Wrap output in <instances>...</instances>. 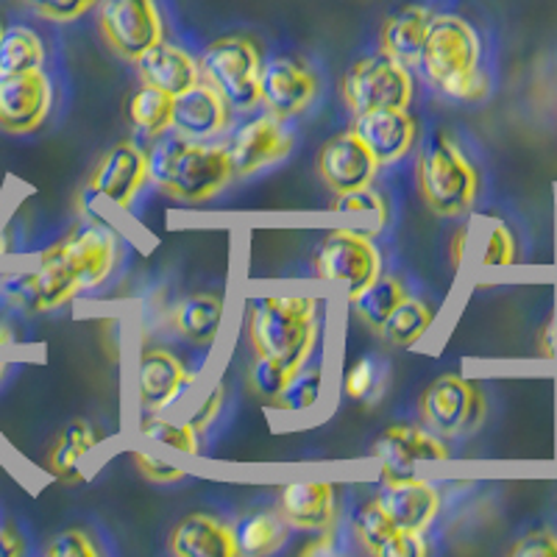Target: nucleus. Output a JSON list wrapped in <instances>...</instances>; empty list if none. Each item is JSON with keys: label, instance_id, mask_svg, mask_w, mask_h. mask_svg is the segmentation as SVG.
I'll return each instance as SVG.
<instances>
[{"label": "nucleus", "instance_id": "49530a36", "mask_svg": "<svg viewBox=\"0 0 557 557\" xmlns=\"http://www.w3.org/2000/svg\"><path fill=\"white\" fill-rule=\"evenodd\" d=\"M466 240H469V226H460L455 232V240H451V262L460 265L462 257H466Z\"/></svg>", "mask_w": 557, "mask_h": 557}, {"label": "nucleus", "instance_id": "72a5a7b5", "mask_svg": "<svg viewBox=\"0 0 557 557\" xmlns=\"http://www.w3.org/2000/svg\"><path fill=\"white\" fill-rule=\"evenodd\" d=\"M321 391H323V366L321 362L310 360L290 376L285 393L276 399V407H282V410L287 412H307L318 405Z\"/></svg>", "mask_w": 557, "mask_h": 557}, {"label": "nucleus", "instance_id": "f03ea898", "mask_svg": "<svg viewBox=\"0 0 557 557\" xmlns=\"http://www.w3.org/2000/svg\"><path fill=\"white\" fill-rule=\"evenodd\" d=\"M485 45L474 23L460 14H435L418 53V73L435 92L462 103L485 101L491 76L482 67Z\"/></svg>", "mask_w": 557, "mask_h": 557}, {"label": "nucleus", "instance_id": "a18cd8bd", "mask_svg": "<svg viewBox=\"0 0 557 557\" xmlns=\"http://www.w3.org/2000/svg\"><path fill=\"white\" fill-rule=\"evenodd\" d=\"M335 552V532L323 530L318 532L315 541H310L307 546H301V557H312V555H330Z\"/></svg>", "mask_w": 557, "mask_h": 557}, {"label": "nucleus", "instance_id": "20e7f679", "mask_svg": "<svg viewBox=\"0 0 557 557\" xmlns=\"http://www.w3.org/2000/svg\"><path fill=\"white\" fill-rule=\"evenodd\" d=\"M416 178L424 203L441 218L469 215L482 190L476 165L444 128H435L421 139Z\"/></svg>", "mask_w": 557, "mask_h": 557}, {"label": "nucleus", "instance_id": "c03bdc74", "mask_svg": "<svg viewBox=\"0 0 557 557\" xmlns=\"http://www.w3.org/2000/svg\"><path fill=\"white\" fill-rule=\"evenodd\" d=\"M26 555V541L12 521H0V557Z\"/></svg>", "mask_w": 557, "mask_h": 557}, {"label": "nucleus", "instance_id": "423d86ee", "mask_svg": "<svg viewBox=\"0 0 557 557\" xmlns=\"http://www.w3.org/2000/svg\"><path fill=\"white\" fill-rule=\"evenodd\" d=\"M341 92L348 112L357 117L376 109H410L416 98V82L405 62L380 51L374 57L357 59L346 70Z\"/></svg>", "mask_w": 557, "mask_h": 557}, {"label": "nucleus", "instance_id": "473e14b6", "mask_svg": "<svg viewBox=\"0 0 557 557\" xmlns=\"http://www.w3.org/2000/svg\"><path fill=\"white\" fill-rule=\"evenodd\" d=\"M139 435L148 437V441H157V444L168 446L178 455L193 457L201 451V446H198L201 435L187 421H176V418H168L162 412H146L139 418Z\"/></svg>", "mask_w": 557, "mask_h": 557}, {"label": "nucleus", "instance_id": "ea45409f", "mask_svg": "<svg viewBox=\"0 0 557 557\" xmlns=\"http://www.w3.org/2000/svg\"><path fill=\"white\" fill-rule=\"evenodd\" d=\"M376 385V362L371 357H360L357 362L348 366V371L343 374V393L348 399L362 401L368 399V393L374 391Z\"/></svg>", "mask_w": 557, "mask_h": 557}, {"label": "nucleus", "instance_id": "c756f323", "mask_svg": "<svg viewBox=\"0 0 557 557\" xmlns=\"http://www.w3.org/2000/svg\"><path fill=\"white\" fill-rule=\"evenodd\" d=\"M45 39L32 26H3L0 34V76L45 67Z\"/></svg>", "mask_w": 557, "mask_h": 557}, {"label": "nucleus", "instance_id": "b1692460", "mask_svg": "<svg viewBox=\"0 0 557 557\" xmlns=\"http://www.w3.org/2000/svg\"><path fill=\"white\" fill-rule=\"evenodd\" d=\"M171 552L176 557H235V527L209 513L184 516L171 532Z\"/></svg>", "mask_w": 557, "mask_h": 557}, {"label": "nucleus", "instance_id": "ddd939ff", "mask_svg": "<svg viewBox=\"0 0 557 557\" xmlns=\"http://www.w3.org/2000/svg\"><path fill=\"white\" fill-rule=\"evenodd\" d=\"M371 457L380 460L382 485L385 482L405 480L412 476L416 462H437L449 460L451 451L446 446V437L435 435L426 426L416 424H393L380 435V441L371 449Z\"/></svg>", "mask_w": 557, "mask_h": 557}, {"label": "nucleus", "instance_id": "37998d69", "mask_svg": "<svg viewBox=\"0 0 557 557\" xmlns=\"http://www.w3.org/2000/svg\"><path fill=\"white\" fill-rule=\"evenodd\" d=\"M134 462H137L139 474L148 476L151 482H159V485H171V482H178L187 476V471L173 466L168 460H159V457L146 455V451H134Z\"/></svg>", "mask_w": 557, "mask_h": 557}, {"label": "nucleus", "instance_id": "dca6fc26", "mask_svg": "<svg viewBox=\"0 0 557 557\" xmlns=\"http://www.w3.org/2000/svg\"><path fill=\"white\" fill-rule=\"evenodd\" d=\"M318 98V78L305 62L276 57L262 64L260 103L278 121L305 114Z\"/></svg>", "mask_w": 557, "mask_h": 557}, {"label": "nucleus", "instance_id": "f704fd0d", "mask_svg": "<svg viewBox=\"0 0 557 557\" xmlns=\"http://www.w3.org/2000/svg\"><path fill=\"white\" fill-rule=\"evenodd\" d=\"M332 212H337V215L368 218V221H374L376 232H382L385 223L391 221V207H387L385 196H380V193L374 190V184L360 187V190L335 196V201H332Z\"/></svg>", "mask_w": 557, "mask_h": 557}, {"label": "nucleus", "instance_id": "9b49d317", "mask_svg": "<svg viewBox=\"0 0 557 557\" xmlns=\"http://www.w3.org/2000/svg\"><path fill=\"white\" fill-rule=\"evenodd\" d=\"M53 101V82L42 67L0 76V128L14 137L39 132L51 117Z\"/></svg>", "mask_w": 557, "mask_h": 557}, {"label": "nucleus", "instance_id": "4468645a", "mask_svg": "<svg viewBox=\"0 0 557 557\" xmlns=\"http://www.w3.org/2000/svg\"><path fill=\"white\" fill-rule=\"evenodd\" d=\"M228 159L235 178L253 176L268 165H276L282 159L290 157L293 134L287 132L285 121H278L273 114H260L243 123L232 139L226 143Z\"/></svg>", "mask_w": 557, "mask_h": 557}, {"label": "nucleus", "instance_id": "6ab92c4d", "mask_svg": "<svg viewBox=\"0 0 557 557\" xmlns=\"http://www.w3.org/2000/svg\"><path fill=\"white\" fill-rule=\"evenodd\" d=\"M355 134L362 146L382 165H399L416 148L418 126L412 121L410 109H376V112L357 114Z\"/></svg>", "mask_w": 557, "mask_h": 557}, {"label": "nucleus", "instance_id": "2eb2a0df", "mask_svg": "<svg viewBox=\"0 0 557 557\" xmlns=\"http://www.w3.org/2000/svg\"><path fill=\"white\" fill-rule=\"evenodd\" d=\"M196 374L173 351L148 346L137 357V401L143 412H168L193 387Z\"/></svg>", "mask_w": 557, "mask_h": 557}, {"label": "nucleus", "instance_id": "6e6552de", "mask_svg": "<svg viewBox=\"0 0 557 557\" xmlns=\"http://www.w3.org/2000/svg\"><path fill=\"white\" fill-rule=\"evenodd\" d=\"M418 407H421L426 430L441 437L471 435V432L480 430L487 412L485 393L480 391V385L457 374L437 376L421 393Z\"/></svg>", "mask_w": 557, "mask_h": 557}, {"label": "nucleus", "instance_id": "3c124183", "mask_svg": "<svg viewBox=\"0 0 557 557\" xmlns=\"http://www.w3.org/2000/svg\"><path fill=\"white\" fill-rule=\"evenodd\" d=\"M0 34H3V23H0Z\"/></svg>", "mask_w": 557, "mask_h": 557}, {"label": "nucleus", "instance_id": "5701e85b", "mask_svg": "<svg viewBox=\"0 0 557 557\" xmlns=\"http://www.w3.org/2000/svg\"><path fill=\"white\" fill-rule=\"evenodd\" d=\"M134 64H137L139 82L162 89L168 96H178V92L201 82L198 59L184 51V48H178V45L168 42V39L153 45L151 51L143 53Z\"/></svg>", "mask_w": 557, "mask_h": 557}, {"label": "nucleus", "instance_id": "f8f14e48", "mask_svg": "<svg viewBox=\"0 0 557 557\" xmlns=\"http://www.w3.org/2000/svg\"><path fill=\"white\" fill-rule=\"evenodd\" d=\"M232 182H235V171H232L226 146H207V143L187 139L165 193L184 203H207Z\"/></svg>", "mask_w": 557, "mask_h": 557}, {"label": "nucleus", "instance_id": "7ed1b4c3", "mask_svg": "<svg viewBox=\"0 0 557 557\" xmlns=\"http://www.w3.org/2000/svg\"><path fill=\"white\" fill-rule=\"evenodd\" d=\"M246 335L253 355L285 362L290 374L315 357L321 305L312 296H265L248 307Z\"/></svg>", "mask_w": 557, "mask_h": 557}, {"label": "nucleus", "instance_id": "393cba45", "mask_svg": "<svg viewBox=\"0 0 557 557\" xmlns=\"http://www.w3.org/2000/svg\"><path fill=\"white\" fill-rule=\"evenodd\" d=\"M432 17L435 12L421 3H410V7H401L399 12L387 14L380 28V51L399 59L407 67H416Z\"/></svg>", "mask_w": 557, "mask_h": 557}, {"label": "nucleus", "instance_id": "f3484780", "mask_svg": "<svg viewBox=\"0 0 557 557\" xmlns=\"http://www.w3.org/2000/svg\"><path fill=\"white\" fill-rule=\"evenodd\" d=\"M376 171H380V162L362 146L355 128L330 137L318 151V176L335 196L374 184Z\"/></svg>", "mask_w": 557, "mask_h": 557}, {"label": "nucleus", "instance_id": "cd10ccee", "mask_svg": "<svg viewBox=\"0 0 557 557\" xmlns=\"http://www.w3.org/2000/svg\"><path fill=\"white\" fill-rule=\"evenodd\" d=\"M237 552L246 557H268L278 552L290 539V524L278 513L260 510L251 513L235 527Z\"/></svg>", "mask_w": 557, "mask_h": 557}, {"label": "nucleus", "instance_id": "de8ad7c7", "mask_svg": "<svg viewBox=\"0 0 557 557\" xmlns=\"http://www.w3.org/2000/svg\"><path fill=\"white\" fill-rule=\"evenodd\" d=\"M541 355L555 357V321H549L541 332Z\"/></svg>", "mask_w": 557, "mask_h": 557}, {"label": "nucleus", "instance_id": "a19ab883", "mask_svg": "<svg viewBox=\"0 0 557 557\" xmlns=\"http://www.w3.org/2000/svg\"><path fill=\"white\" fill-rule=\"evenodd\" d=\"M513 557H557V532L549 527H535V530L524 532L513 546H510Z\"/></svg>", "mask_w": 557, "mask_h": 557}, {"label": "nucleus", "instance_id": "c9c22d12", "mask_svg": "<svg viewBox=\"0 0 557 557\" xmlns=\"http://www.w3.org/2000/svg\"><path fill=\"white\" fill-rule=\"evenodd\" d=\"M290 368L285 362L273 360V357L257 355V360L251 362V371H248V380H251L253 393L260 396V399L271 401L276 405V399L285 393L287 382H290Z\"/></svg>", "mask_w": 557, "mask_h": 557}, {"label": "nucleus", "instance_id": "8fccbe9b", "mask_svg": "<svg viewBox=\"0 0 557 557\" xmlns=\"http://www.w3.org/2000/svg\"><path fill=\"white\" fill-rule=\"evenodd\" d=\"M7 371H9V366L3 360H0V382L7 380Z\"/></svg>", "mask_w": 557, "mask_h": 557}, {"label": "nucleus", "instance_id": "4c0bfd02", "mask_svg": "<svg viewBox=\"0 0 557 557\" xmlns=\"http://www.w3.org/2000/svg\"><path fill=\"white\" fill-rule=\"evenodd\" d=\"M519 260V243L505 221H494L482 248V268H507Z\"/></svg>", "mask_w": 557, "mask_h": 557}, {"label": "nucleus", "instance_id": "412c9836", "mask_svg": "<svg viewBox=\"0 0 557 557\" xmlns=\"http://www.w3.org/2000/svg\"><path fill=\"white\" fill-rule=\"evenodd\" d=\"M376 499H380L387 519L399 530L426 532L441 513V487L432 480H421L416 474L385 482Z\"/></svg>", "mask_w": 557, "mask_h": 557}, {"label": "nucleus", "instance_id": "39448f33", "mask_svg": "<svg viewBox=\"0 0 557 557\" xmlns=\"http://www.w3.org/2000/svg\"><path fill=\"white\" fill-rule=\"evenodd\" d=\"M262 48L246 34H226L203 48L198 67L201 78L221 92L235 112H251L260 107Z\"/></svg>", "mask_w": 557, "mask_h": 557}, {"label": "nucleus", "instance_id": "0eeeda50", "mask_svg": "<svg viewBox=\"0 0 557 557\" xmlns=\"http://www.w3.org/2000/svg\"><path fill=\"white\" fill-rule=\"evenodd\" d=\"M312 268L321 282L341 287L351 301L382 276V253L374 237L360 228H335L318 246Z\"/></svg>", "mask_w": 557, "mask_h": 557}, {"label": "nucleus", "instance_id": "603ef678", "mask_svg": "<svg viewBox=\"0 0 557 557\" xmlns=\"http://www.w3.org/2000/svg\"><path fill=\"white\" fill-rule=\"evenodd\" d=\"M0 278H3V276H0Z\"/></svg>", "mask_w": 557, "mask_h": 557}, {"label": "nucleus", "instance_id": "9d476101", "mask_svg": "<svg viewBox=\"0 0 557 557\" xmlns=\"http://www.w3.org/2000/svg\"><path fill=\"white\" fill-rule=\"evenodd\" d=\"M148 184V157L134 139H123L98 159L84 187V201H107L114 209H128Z\"/></svg>", "mask_w": 557, "mask_h": 557}, {"label": "nucleus", "instance_id": "c85d7f7f", "mask_svg": "<svg viewBox=\"0 0 557 557\" xmlns=\"http://www.w3.org/2000/svg\"><path fill=\"white\" fill-rule=\"evenodd\" d=\"M432 323H435V310L421 298L405 296L396 305V310L391 312V318L382 323L380 335L391 346L412 348L416 343L424 341L426 332L432 330Z\"/></svg>", "mask_w": 557, "mask_h": 557}, {"label": "nucleus", "instance_id": "4be33fe9", "mask_svg": "<svg viewBox=\"0 0 557 557\" xmlns=\"http://www.w3.org/2000/svg\"><path fill=\"white\" fill-rule=\"evenodd\" d=\"M341 513V494L332 482H290L278 491V516L290 530H332Z\"/></svg>", "mask_w": 557, "mask_h": 557}, {"label": "nucleus", "instance_id": "1a4fd4ad", "mask_svg": "<svg viewBox=\"0 0 557 557\" xmlns=\"http://www.w3.org/2000/svg\"><path fill=\"white\" fill-rule=\"evenodd\" d=\"M98 28L109 48L126 62H137L168 34L157 0H101Z\"/></svg>", "mask_w": 557, "mask_h": 557}, {"label": "nucleus", "instance_id": "7c9ffc66", "mask_svg": "<svg viewBox=\"0 0 557 557\" xmlns=\"http://www.w3.org/2000/svg\"><path fill=\"white\" fill-rule=\"evenodd\" d=\"M128 121L146 139H157L173 126V96L157 87L139 84L128 101Z\"/></svg>", "mask_w": 557, "mask_h": 557}, {"label": "nucleus", "instance_id": "a211bd4d", "mask_svg": "<svg viewBox=\"0 0 557 557\" xmlns=\"http://www.w3.org/2000/svg\"><path fill=\"white\" fill-rule=\"evenodd\" d=\"M235 109L228 107L226 98L218 92L212 84L201 78L190 89H184L173 96V132L182 134L184 139L193 143H207L215 139L218 134L228 132Z\"/></svg>", "mask_w": 557, "mask_h": 557}, {"label": "nucleus", "instance_id": "79ce46f5", "mask_svg": "<svg viewBox=\"0 0 557 557\" xmlns=\"http://www.w3.org/2000/svg\"><path fill=\"white\" fill-rule=\"evenodd\" d=\"M223 401H226V387H223L221 382H218V385H212L207 393H203V399L198 401L196 410L190 412V418H187V424H190L193 430L198 432V435H203V432H207L209 426L215 424L218 416H221Z\"/></svg>", "mask_w": 557, "mask_h": 557}, {"label": "nucleus", "instance_id": "bb28decb", "mask_svg": "<svg viewBox=\"0 0 557 557\" xmlns=\"http://www.w3.org/2000/svg\"><path fill=\"white\" fill-rule=\"evenodd\" d=\"M96 446V426L84 418H73L70 424H64V430L59 432L51 451H48V471L62 482H78L82 480V462L92 455Z\"/></svg>", "mask_w": 557, "mask_h": 557}, {"label": "nucleus", "instance_id": "2f4dec72", "mask_svg": "<svg viewBox=\"0 0 557 557\" xmlns=\"http://www.w3.org/2000/svg\"><path fill=\"white\" fill-rule=\"evenodd\" d=\"M405 296H407V290L399 278L380 276L374 285H368L366 290H362L357 298H351L348 305H351L355 315L366 323L368 330L380 332L382 323L391 318V312L396 310V305H399Z\"/></svg>", "mask_w": 557, "mask_h": 557}, {"label": "nucleus", "instance_id": "f257e3e1", "mask_svg": "<svg viewBox=\"0 0 557 557\" xmlns=\"http://www.w3.org/2000/svg\"><path fill=\"white\" fill-rule=\"evenodd\" d=\"M121 265V240L98 221L78 223L39 253L32 278V312H53L82 293L98 290Z\"/></svg>", "mask_w": 557, "mask_h": 557}, {"label": "nucleus", "instance_id": "e433bc0d", "mask_svg": "<svg viewBox=\"0 0 557 557\" xmlns=\"http://www.w3.org/2000/svg\"><path fill=\"white\" fill-rule=\"evenodd\" d=\"M23 7L39 20L57 23V26H70L76 20L87 17L92 9H98L101 0H20Z\"/></svg>", "mask_w": 557, "mask_h": 557}, {"label": "nucleus", "instance_id": "09e8293b", "mask_svg": "<svg viewBox=\"0 0 557 557\" xmlns=\"http://www.w3.org/2000/svg\"><path fill=\"white\" fill-rule=\"evenodd\" d=\"M14 341H17V337H14V326L7 321V318H0V348L12 346Z\"/></svg>", "mask_w": 557, "mask_h": 557}, {"label": "nucleus", "instance_id": "58836bf2", "mask_svg": "<svg viewBox=\"0 0 557 557\" xmlns=\"http://www.w3.org/2000/svg\"><path fill=\"white\" fill-rule=\"evenodd\" d=\"M98 544L92 541L87 530H64L59 535H53V541L45 546V555L48 557H98Z\"/></svg>", "mask_w": 557, "mask_h": 557}, {"label": "nucleus", "instance_id": "aec40b11", "mask_svg": "<svg viewBox=\"0 0 557 557\" xmlns=\"http://www.w3.org/2000/svg\"><path fill=\"white\" fill-rule=\"evenodd\" d=\"M351 532H355L357 544L374 557H424L430 555L424 532L399 530L387 519L382 510L380 499H368L357 507L355 519H351Z\"/></svg>", "mask_w": 557, "mask_h": 557}, {"label": "nucleus", "instance_id": "a878e982", "mask_svg": "<svg viewBox=\"0 0 557 557\" xmlns=\"http://www.w3.org/2000/svg\"><path fill=\"white\" fill-rule=\"evenodd\" d=\"M226 305L215 293H196V296L182 298L171 310V326L178 337H184L193 346H209L221 335Z\"/></svg>", "mask_w": 557, "mask_h": 557}]
</instances>
